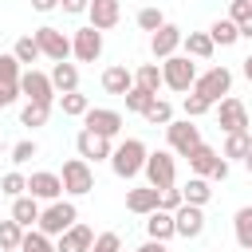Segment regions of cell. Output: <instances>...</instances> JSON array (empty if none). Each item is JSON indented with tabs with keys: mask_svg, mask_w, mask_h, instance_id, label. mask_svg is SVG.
Instances as JSON below:
<instances>
[{
	"mask_svg": "<svg viewBox=\"0 0 252 252\" xmlns=\"http://www.w3.org/2000/svg\"><path fill=\"white\" fill-rule=\"evenodd\" d=\"M146 142L142 138H126L118 150H110V169L122 177V181H130V177H138L142 173V165H146Z\"/></svg>",
	"mask_w": 252,
	"mask_h": 252,
	"instance_id": "cell-1",
	"label": "cell"
},
{
	"mask_svg": "<svg viewBox=\"0 0 252 252\" xmlns=\"http://www.w3.org/2000/svg\"><path fill=\"white\" fill-rule=\"evenodd\" d=\"M142 173H146V181H150V189H173V181H177V161H173V154L169 150H154V154H146V165H142Z\"/></svg>",
	"mask_w": 252,
	"mask_h": 252,
	"instance_id": "cell-2",
	"label": "cell"
},
{
	"mask_svg": "<svg viewBox=\"0 0 252 252\" xmlns=\"http://www.w3.org/2000/svg\"><path fill=\"white\" fill-rule=\"evenodd\" d=\"M193 79H197V63L189 59V55H169V59H161V83L169 87V91H193Z\"/></svg>",
	"mask_w": 252,
	"mask_h": 252,
	"instance_id": "cell-3",
	"label": "cell"
},
{
	"mask_svg": "<svg viewBox=\"0 0 252 252\" xmlns=\"http://www.w3.org/2000/svg\"><path fill=\"white\" fill-rule=\"evenodd\" d=\"M228 91H232V71H228V67H209L205 75H197V79H193V94H201L209 106H213V102H220Z\"/></svg>",
	"mask_w": 252,
	"mask_h": 252,
	"instance_id": "cell-4",
	"label": "cell"
},
{
	"mask_svg": "<svg viewBox=\"0 0 252 252\" xmlns=\"http://www.w3.org/2000/svg\"><path fill=\"white\" fill-rule=\"evenodd\" d=\"M71 224H79V209L71 201H51L43 213H39V232L43 236H63Z\"/></svg>",
	"mask_w": 252,
	"mask_h": 252,
	"instance_id": "cell-5",
	"label": "cell"
},
{
	"mask_svg": "<svg viewBox=\"0 0 252 252\" xmlns=\"http://www.w3.org/2000/svg\"><path fill=\"white\" fill-rule=\"evenodd\" d=\"M59 181H63V193H71V197H83V193H91V189H94V173H91V165H87L83 158L63 161Z\"/></svg>",
	"mask_w": 252,
	"mask_h": 252,
	"instance_id": "cell-6",
	"label": "cell"
},
{
	"mask_svg": "<svg viewBox=\"0 0 252 252\" xmlns=\"http://www.w3.org/2000/svg\"><path fill=\"white\" fill-rule=\"evenodd\" d=\"M20 94L28 98V102H55V87H51V79L43 75V71H35V67H28V71H20Z\"/></svg>",
	"mask_w": 252,
	"mask_h": 252,
	"instance_id": "cell-7",
	"label": "cell"
},
{
	"mask_svg": "<svg viewBox=\"0 0 252 252\" xmlns=\"http://www.w3.org/2000/svg\"><path fill=\"white\" fill-rule=\"evenodd\" d=\"M35 43H39V55H47L55 63H67V55H71V39L59 28H51V24L35 28Z\"/></svg>",
	"mask_w": 252,
	"mask_h": 252,
	"instance_id": "cell-8",
	"label": "cell"
},
{
	"mask_svg": "<svg viewBox=\"0 0 252 252\" xmlns=\"http://www.w3.org/2000/svg\"><path fill=\"white\" fill-rule=\"evenodd\" d=\"M83 130L102 134V138H114V134L122 130V114L110 110V106H91V110L83 114Z\"/></svg>",
	"mask_w": 252,
	"mask_h": 252,
	"instance_id": "cell-9",
	"label": "cell"
},
{
	"mask_svg": "<svg viewBox=\"0 0 252 252\" xmlns=\"http://www.w3.org/2000/svg\"><path fill=\"white\" fill-rule=\"evenodd\" d=\"M71 55H75L79 63H94V59L102 55V32H94L91 24L79 28V32L71 35Z\"/></svg>",
	"mask_w": 252,
	"mask_h": 252,
	"instance_id": "cell-10",
	"label": "cell"
},
{
	"mask_svg": "<svg viewBox=\"0 0 252 252\" xmlns=\"http://www.w3.org/2000/svg\"><path fill=\"white\" fill-rule=\"evenodd\" d=\"M217 122H220V130H224V134H236V130H252V122H248V110H244V102H240V98H232V94H224V98H220Z\"/></svg>",
	"mask_w": 252,
	"mask_h": 252,
	"instance_id": "cell-11",
	"label": "cell"
},
{
	"mask_svg": "<svg viewBox=\"0 0 252 252\" xmlns=\"http://www.w3.org/2000/svg\"><path fill=\"white\" fill-rule=\"evenodd\" d=\"M173 232L185 236V240H197V236L205 232V209H197V205L173 209Z\"/></svg>",
	"mask_w": 252,
	"mask_h": 252,
	"instance_id": "cell-12",
	"label": "cell"
},
{
	"mask_svg": "<svg viewBox=\"0 0 252 252\" xmlns=\"http://www.w3.org/2000/svg\"><path fill=\"white\" fill-rule=\"evenodd\" d=\"M181 39H185V32H181L177 24H161V28L150 35V51H154V59H169V55H177Z\"/></svg>",
	"mask_w": 252,
	"mask_h": 252,
	"instance_id": "cell-13",
	"label": "cell"
},
{
	"mask_svg": "<svg viewBox=\"0 0 252 252\" xmlns=\"http://www.w3.org/2000/svg\"><path fill=\"white\" fill-rule=\"evenodd\" d=\"M165 134H169V154H181V158H189V150L201 142V130H197L189 118H185V122H169Z\"/></svg>",
	"mask_w": 252,
	"mask_h": 252,
	"instance_id": "cell-14",
	"label": "cell"
},
{
	"mask_svg": "<svg viewBox=\"0 0 252 252\" xmlns=\"http://www.w3.org/2000/svg\"><path fill=\"white\" fill-rule=\"evenodd\" d=\"M59 193H63L59 173L39 169V173H32V177H28V197H35V201H59Z\"/></svg>",
	"mask_w": 252,
	"mask_h": 252,
	"instance_id": "cell-15",
	"label": "cell"
},
{
	"mask_svg": "<svg viewBox=\"0 0 252 252\" xmlns=\"http://www.w3.org/2000/svg\"><path fill=\"white\" fill-rule=\"evenodd\" d=\"M87 16H91V28L94 32H110L122 16V0H91L87 4Z\"/></svg>",
	"mask_w": 252,
	"mask_h": 252,
	"instance_id": "cell-16",
	"label": "cell"
},
{
	"mask_svg": "<svg viewBox=\"0 0 252 252\" xmlns=\"http://www.w3.org/2000/svg\"><path fill=\"white\" fill-rule=\"evenodd\" d=\"M75 150H79V158H83V161H102V158H110V138L91 134V130H79Z\"/></svg>",
	"mask_w": 252,
	"mask_h": 252,
	"instance_id": "cell-17",
	"label": "cell"
},
{
	"mask_svg": "<svg viewBox=\"0 0 252 252\" xmlns=\"http://www.w3.org/2000/svg\"><path fill=\"white\" fill-rule=\"evenodd\" d=\"M91 244H94V232H91L87 224H71V228L59 236L55 252H91Z\"/></svg>",
	"mask_w": 252,
	"mask_h": 252,
	"instance_id": "cell-18",
	"label": "cell"
},
{
	"mask_svg": "<svg viewBox=\"0 0 252 252\" xmlns=\"http://www.w3.org/2000/svg\"><path fill=\"white\" fill-rule=\"evenodd\" d=\"M130 87H134V71H130L126 63H114V67L102 71V91H106V94H126Z\"/></svg>",
	"mask_w": 252,
	"mask_h": 252,
	"instance_id": "cell-19",
	"label": "cell"
},
{
	"mask_svg": "<svg viewBox=\"0 0 252 252\" xmlns=\"http://www.w3.org/2000/svg\"><path fill=\"white\" fill-rule=\"evenodd\" d=\"M217 161H220V154H217L213 146H205V142H197V146L189 150V169H193L197 177H213Z\"/></svg>",
	"mask_w": 252,
	"mask_h": 252,
	"instance_id": "cell-20",
	"label": "cell"
},
{
	"mask_svg": "<svg viewBox=\"0 0 252 252\" xmlns=\"http://www.w3.org/2000/svg\"><path fill=\"white\" fill-rule=\"evenodd\" d=\"M39 213H43V209H39V201H35V197H28V193L12 201V220H16L24 232H28L32 224H39Z\"/></svg>",
	"mask_w": 252,
	"mask_h": 252,
	"instance_id": "cell-21",
	"label": "cell"
},
{
	"mask_svg": "<svg viewBox=\"0 0 252 252\" xmlns=\"http://www.w3.org/2000/svg\"><path fill=\"white\" fill-rule=\"evenodd\" d=\"M47 79H51L55 94H71V91H79V67H75V63H55Z\"/></svg>",
	"mask_w": 252,
	"mask_h": 252,
	"instance_id": "cell-22",
	"label": "cell"
},
{
	"mask_svg": "<svg viewBox=\"0 0 252 252\" xmlns=\"http://www.w3.org/2000/svg\"><path fill=\"white\" fill-rule=\"evenodd\" d=\"M158 197H161V193H158V189H150V185L130 189V193H126V209H130V213H138V217H150V213L158 209Z\"/></svg>",
	"mask_w": 252,
	"mask_h": 252,
	"instance_id": "cell-23",
	"label": "cell"
},
{
	"mask_svg": "<svg viewBox=\"0 0 252 252\" xmlns=\"http://www.w3.org/2000/svg\"><path fill=\"white\" fill-rule=\"evenodd\" d=\"M209 197H213V189H209V177H189V181L181 185V201H185V205H197V209H205V205H209Z\"/></svg>",
	"mask_w": 252,
	"mask_h": 252,
	"instance_id": "cell-24",
	"label": "cell"
},
{
	"mask_svg": "<svg viewBox=\"0 0 252 252\" xmlns=\"http://www.w3.org/2000/svg\"><path fill=\"white\" fill-rule=\"evenodd\" d=\"M146 232H150V240H169V236H177L173 232V213H161V209H154L150 217H146Z\"/></svg>",
	"mask_w": 252,
	"mask_h": 252,
	"instance_id": "cell-25",
	"label": "cell"
},
{
	"mask_svg": "<svg viewBox=\"0 0 252 252\" xmlns=\"http://www.w3.org/2000/svg\"><path fill=\"white\" fill-rule=\"evenodd\" d=\"M209 39H213V47H217V43H220V47H232V43L240 39V28L224 16V20H217V24L209 28Z\"/></svg>",
	"mask_w": 252,
	"mask_h": 252,
	"instance_id": "cell-26",
	"label": "cell"
},
{
	"mask_svg": "<svg viewBox=\"0 0 252 252\" xmlns=\"http://www.w3.org/2000/svg\"><path fill=\"white\" fill-rule=\"evenodd\" d=\"M181 43H185V55H189V59H209V55H213V39H209V32H189Z\"/></svg>",
	"mask_w": 252,
	"mask_h": 252,
	"instance_id": "cell-27",
	"label": "cell"
},
{
	"mask_svg": "<svg viewBox=\"0 0 252 252\" xmlns=\"http://www.w3.org/2000/svg\"><path fill=\"white\" fill-rule=\"evenodd\" d=\"M134 87L158 94V87H165V83H161V67H158V63H142V67L134 71Z\"/></svg>",
	"mask_w": 252,
	"mask_h": 252,
	"instance_id": "cell-28",
	"label": "cell"
},
{
	"mask_svg": "<svg viewBox=\"0 0 252 252\" xmlns=\"http://www.w3.org/2000/svg\"><path fill=\"white\" fill-rule=\"evenodd\" d=\"M252 150V130H236V134H228L224 138V150H220V158H240L244 161V154Z\"/></svg>",
	"mask_w": 252,
	"mask_h": 252,
	"instance_id": "cell-29",
	"label": "cell"
},
{
	"mask_svg": "<svg viewBox=\"0 0 252 252\" xmlns=\"http://www.w3.org/2000/svg\"><path fill=\"white\" fill-rule=\"evenodd\" d=\"M232 228H236V244H240L244 252H252V205L232 217Z\"/></svg>",
	"mask_w": 252,
	"mask_h": 252,
	"instance_id": "cell-30",
	"label": "cell"
},
{
	"mask_svg": "<svg viewBox=\"0 0 252 252\" xmlns=\"http://www.w3.org/2000/svg\"><path fill=\"white\" fill-rule=\"evenodd\" d=\"M59 110H63L67 118H83V114L91 110V98H87V94H79V91H71V94H59Z\"/></svg>",
	"mask_w": 252,
	"mask_h": 252,
	"instance_id": "cell-31",
	"label": "cell"
},
{
	"mask_svg": "<svg viewBox=\"0 0 252 252\" xmlns=\"http://www.w3.org/2000/svg\"><path fill=\"white\" fill-rule=\"evenodd\" d=\"M47 118H51V106L47 102H28L24 110H20V126H47Z\"/></svg>",
	"mask_w": 252,
	"mask_h": 252,
	"instance_id": "cell-32",
	"label": "cell"
},
{
	"mask_svg": "<svg viewBox=\"0 0 252 252\" xmlns=\"http://www.w3.org/2000/svg\"><path fill=\"white\" fill-rule=\"evenodd\" d=\"M12 55H16V63H35L39 59V43H35V35H20L16 39V47H12Z\"/></svg>",
	"mask_w": 252,
	"mask_h": 252,
	"instance_id": "cell-33",
	"label": "cell"
},
{
	"mask_svg": "<svg viewBox=\"0 0 252 252\" xmlns=\"http://www.w3.org/2000/svg\"><path fill=\"white\" fill-rule=\"evenodd\" d=\"M146 122H154V126H169L173 122V106L165 102V98H154L150 106H146V114H142Z\"/></svg>",
	"mask_w": 252,
	"mask_h": 252,
	"instance_id": "cell-34",
	"label": "cell"
},
{
	"mask_svg": "<svg viewBox=\"0 0 252 252\" xmlns=\"http://www.w3.org/2000/svg\"><path fill=\"white\" fill-rule=\"evenodd\" d=\"M20 240H24V228H20L12 217H8V220H0V248H4V252H16V248H20Z\"/></svg>",
	"mask_w": 252,
	"mask_h": 252,
	"instance_id": "cell-35",
	"label": "cell"
},
{
	"mask_svg": "<svg viewBox=\"0 0 252 252\" xmlns=\"http://www.w3.org/2000/svg\"><path fill=\"white\" fill-rule=\"evenodd\" d=\"M20 252H55V244H51V236H43L39 228L32 232H24V240H20Z\"/></svg>",
	"mask_w": 252,
	"mask_h": 252,
	"instance_id": "cell-36",
	"label": "cell"
},
{
	"mask_svg": "<svg viewBox=\"0 0 252 252\" xmlns=\"http://www.w3.org/2000/svg\"><path fill=\"white\" fill-rule=\"evenodd\" d=\"M0 193L12 197V201L24 197V193H28V177H24V173H4V177H0Z\"/></svg>",
	"mask_w": 252,
	"mask_h": 252,
	"instance_id": "cell-37",
	"label": "cell"
},
{
	"mask_svg": "<svg viewBox=\"0 0 252 252\" xmlns=\"http://www.w3.org/2000/svg\"><path fill=\"white\" fill-rule=\"evenodd\" d=\"M122 98H126V110H138V114H146V106H150L158 94H150V91H142V87H130Z\"/></svg>",
	"mask_w": 252,
	"mask_h": 252,
	"instance_id": "cell-38",
	"label": "cell"
},
{
	"mask_svg": "<svg viewBox=\"0 0 252 252\" xmlns=\"http://www.w3.org/2000/svg\"><path fill=\"white\" fill-rule=\"evenodd\" d=\"M161 24H165V16H161L158 8H142V12H138V28H142V32H158Z\"/></svg>",
	"mask_w": 252,
	"mask_h": 252,
	"instance_id": "cell-39",
	"label": "cell"
},
{
	"mask_svg": "<svg viewBox=\"0 0 252 252\" xmlns=\"http://www.w3.org/2000/svg\"><path fill=\"white\" fill-rule=\"evenodd\" d=\"M0 83H20V63H16V55H0Z\"/></svg>",
	"mask_w": 252,
	"mask_h": 252,
	"instance_id": "cell-40",
	"label": "cell"
},
{
	"mask_svg": "<svg viewBox=\"0 0 252 252\" xmlns=\"http://www.w3.org/2000/svg\"><path fill=\"white\" fill-rule=\"evenodd\" d=\"M91 252H122V236L118 232H102V236H94Z\"/></svg>",
	"mask_w": 252,
	"mask_h": 252,
	"instance_id": "cell-41",
	"label": "cell"
},
{
	"mask_svg": "<svg viewBox=\"0 0 252 252\" xmlns=\"http://www.w3.org/2000/svg\"><path fill=\"white\" fill-rule=\"evenodd\" d=\"M35 154H39V146H35V142H28V138L12 146V161H16V165H24V161H32Z\"/></svg>",
	"mask_w": 252,
	"mask_h": 252,
	"instance_id": "cell-42",
	"label": "cell"
},
{
	"mask_svg": "<svg viewBox=\"0 0 252 252\" xmlns=\"http://www.w3.org/2000/svg\"><path fill=\"white\" fill-rule=\"evenodd\" d=\"M228 20H232L236 28H240L244 20H252V0H232V4H228Z\"/></svg>",
	"mask_w": 252,
	"mask_h": 252,
	"instance_id": "cell-43",
	"label": "cell"
},
{
	"mask_svg": "<svg viewBox=\"0 0 252 252\" xmlns=\"http://www.w3.org/2000/svg\"><path fill=\"white\" fill-rule=\"evenodd\" d=\"M185 201H181V189H161V197H158V209L161 213H173V209H181Z\"/></svg>",
	"mask_w": 252,
	"mask_h": 252,
	"instance_id": "cell-44",
	"label": "cell"
},
{
	"mask_svg": "<svg viewBox=\"0 0 252 252\" xmlns=\"http://www.w3.org/2000/svg\"><path fill=\"white\" fill-rule=\"evenodd\" d=\"M205 110H209V102L201 94H185V118H201Z\"/></svg>",
	"mask_w": 252,
	"mask_h": 252,
	"instance_id": "cell-45",
	"label": "cell"
},
{
	"mask_svg": "<svg viewBox=\"0 0 252 252\" xmlns=\"http://www.w3.org/2000/svg\"><path fill=\"white\" fill-rule=\"evenodd\" d=\"M16 98H20V83H16V87H12V83H0V110L12 106Z\"/></svg>",
	"mask_w": 252,
	"mask_h": 252,
	"instance_id": "cell-46",
	"label": "cell"
},
{
	"mask_svg": "<svg viewBox=\"0 0 252 252\" xmlns=\"http://www.w3.org/2000/svg\"><path fill=\"white\" fill-rule=\"evenodd\" d=\"M59 4H63V12L79 16V12H87V4H91V0H59Z\"/></svg>",
	"mask_w": 252,
	"mask_h": 252,
	"instance_id": "cell-47",
	"label": "cell"
},
{
	"mask_svg": "<svg viewBox=\"0 0 252 252\" xmlns=\"http://www.w3.org/2000/svg\"><path fill=\"white\" fill-rule=\"evenodd\" d=\"M134 252H169V248H165L161 240H146V244H142V248H134Z\"/></svg>",
	"mask_w": 252,
	"mask_h": 252,
	"instance_id": "cell-48",
	"label": "cell"
},
{
	"mask_svg": "<svg viewBox=\"0 0 252 252\" xmlns=\"http://www.w3.org/2000/svg\"><path fill=\"white\" fill-rule=\"evenodd\" d=\"M224 177H228V161L220 158V161H217V169H213V181H224Z\"/></svg>",
	"mask_w": 252,
	"mask_h": 252,
	"instance_id": "cell-49",
	"label": "cell"
},
{
	"mask_svg": "<svg viewBox=\"0 0 252 252\" xmlns=\"http://www.w3.org/2000/svg\"><path fill=\"white\" fill-rule=\"evenodd\" d=\"M55 4H59V0H32V8H35V12H51Z\"/></svg>",
	"mask_w": 252,
	"mask_h": 252,
	"instance_id": "cell-50",
	"label": "cell"
},
{
	"mask_svg": "<svg viewBox=\"0 0 252 252\" xmlns=\"http://www.w3.org/2000/svg\"><path fill=\"white\" fill-rule=\"evenodd\" d=\"M240 39H252V20H244V24H240Z\"/></svg>",
	"mask_w": 252,
	"mask_h": 252,
	"instance_id": "cell-51",
	"label": "cell"
},
{
	"mask_svg": "<svg viewBox=\"0 0 252 252\" xmlns=\"http://www.w3.org/2000/svg\"><path fill=\"white\" fill-rule=\"evenodd\" d=\"M244 79H248V83H252V55H248V59H244Z\"/></svg>",
	"mask_w": 252,
	"mask_h": 252,
	"instance_id": "cell-52",
	"label": "cell"
},
{
	"mask_svg": "<svg viewBox=\"0 0 252 252\" xmlns=\"http://www.w3.org/2000/svg\"><path fill=\"white\" fill-rule=\"evenodd\" d=\"M244 169H248V173H252V150H248V154H244Z\"/></svg>",
	"mask_w": 252,
	"mask_h": 252,
	"instance_id": "cell-53",
	"label": "cell"
},
{
	"mask_svg": "<svg viewBox=\"0 0 252 252\" xmlns=\"http://www.w3.org/2000/svg\"><path fill=\"white\" fill-rule=\"evenodd\" d=\"M0 252H4V248H0ZM16 252H20V248H16Z\"/></svg>",
	"mask_w": 252,
	"mask_h": 252,
	"instance_id": "cell-54",
	"label": "cell"
}]
</instances>
